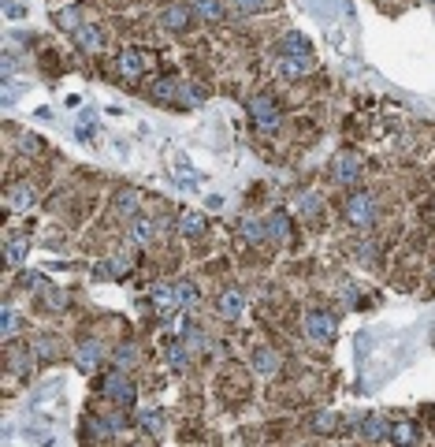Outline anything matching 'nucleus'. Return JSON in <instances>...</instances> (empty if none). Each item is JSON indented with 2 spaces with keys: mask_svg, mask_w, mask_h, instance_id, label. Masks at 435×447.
<instances>
[{
  "mask_svg": "<svg viewBox=\"0 0 435 447\" xmlns=\"http://www.w3.org/2000/svg\"><path fill=\"white\" fill-rule=\"evenodd\" d=\"M101 272H104V276H127V272H130V257H127V254H119V257L108 261V265H104Z\"/></svg>",
  "mask_w": 435,
  "mask_h": 447,
  "instance_id": "obj_25",
  "label": "nucleus"
},
{
  "mask_svg": "<svg viewBox=\"0 0 435 447\" xmlns=\"http://www.w3.org/2000/svg\"><path fill=\"white\" fill-rule=\"evenodd\" d=\"M168 362H171V369H187V340L168 347Z\"/></svg>",
  "mask_w": 435,
  "mask_h": 447,
  "instance_id": "obj_24",
  "label": "nucleus"
},
{
  "mask_svg": "<svg viewBox=\"0 0 435 447\" xmlns=\"http://www.w3.org/2000/svg\"><path fill=\"white\" fill-rule=\"evenodd\" d=\"M320 209V198L317 194H306V202H301V213H317Z\"/></svg>",
  "mask_w": 435,
  "mask_h": 447,
  "instance_id": "obj_36",
  "label": "nucleus"
},
{
  "mask_svg": "<svg viewBox=\"0 0 435 447\" xmlns=\"http://www.w3.org/2000/svg\"><path fill=\"white\" fill-rule=\"evenodd\" d=\"M141 71H145V56H141L138 49H123L119 52V75H123V79H141Z\"/></svg>",
  "mask_w": 435,
  "mask_h": 447,
  "instance_id": "obj_7",
  "label": "nucleus"
},
{
  "mask_svg": "<svg viewBox=\"0 0 435 447\" xmlns=\"http://www.w3.org/2000/svg\"><path fill=\"white\" fill-rule=\"evenodd\" d=\"M357 179H361V160H357L354 153L335 157V183H346V187H350V183H357Z\"/></svg>",
  "mask_w": 435,
  "mask_h": 447,
  "instance_id": "obj_5",
  "label": "nucleus"
},
{
  "mask_svg": "<svg viewBox=\"0 0 435 447\" xmlns=\"http://www.w3.org/2000/svg\"><path fill=\"white\" fill-rule=\"evenodd\" d=\"M242 235L249 238V243H260V238H264V224L249 220V216H246V220H242Z\"/></svg>",
  "mask_w": 435,
  "mask_h": 447,
  "instance_id": "obj_28",
  "label": "nucleus"
},
{
  "mask_svg": "<svg viewBox=\"0 0 435 447\" xmlns=\"http://www.w3.org/2000/svg\"><path fill=\"white\" fill-rule=\"evenodd\" d=\"M74 41H79V49H86V52L104 49V34H101L93 23H79V30H74Z\"/></svg>",
  "mask_w": 435,
  "mask_h": 447,
  "instance_id": "obj_10",
  "label": "nucleus"
},
{
  "mask_svg": "<svg viewBox=\"0 0 435 447\" xmlns=\"http://www.w3.org/2000/svg\"><path fill=\"white\" fill-rule=\"evenodd\" d=\"M175 302H179V306H193V302H198V291H193V283H187V280L175 283Z\"/></svg>",
  "mask_w": 435,
  "mask_h": 447,
  "instance_id": "obj_23",
  "label": "nucleus"
},
{
  "mask_svg": "<svg viewBox=\"0 0 435 447\" xmlns=\"http://www.w3.org/2000/svg\"><path fill=\"white\" fill-rule=\"evenodd\" d=\"M242 310H246V294L238 287H227L220 294V317L223 321H238V317H242Z\"/></svg>",
  "mask_w": 435,
  "mask_h": 447,
  "instance_id": "obj_6",
  "label": "nucleus"
},
{
  "mask_svg": "<svg viewBox=\"0 0 435 447\" xmlns=\"http://www.w3.org/2000/svg\"><path fill=\"white\" fill-rule=\"evenodd\" d=\"M268 4H271V0H235L238 12H264Z\"/></svg>",
  "mask_w": 435,
  "mask_h": 447,
  "instance_id": "obj_33",
  "label": "nucleus"
},
{
  "mask_svg": "<svg viewBox=\"0 0 435 447\" xmlns=\"http://www.w3.org/2000/svg\"><path fill=\"white\" fill-rule=\"evenodd\" d=\"M361 436L368 444H379V440H387V436H390V429H387V421L379 418V414H368V418L361 421Z\"/></svg>",
  "mask_w": 435,
  "mask_h": 447,
  "instance_id": "obj_15",
  "label": "nucleus"
},
{
  "mask_svg": "<svg viewBox=\"0 0 435 447\" xmlns=\"http://www.w3.org/2000/svg\"><path fill=\"white\" fill-rule=\"evenodd\" d=\"M19 149H26V153H38L41 142H38V138H23V142H19Z\"/></svg>",
  "mask_w": 435,
  "mask_h": 447,
  "instance_id": "obj_38",
  "label": "nucleus"
},
{
  "mask_svg": "<svg viewBox=\"0 0 435 447\" xmlns=\"http://www.w3.org/2000/svg\"><path fill=\"white\" fill-rule=\"evenodd\" d=\"M0 317H4V321H0V335H4V340H12V335H15V328H19L15 310H12V306H4V313H0Z\"/></svg>",
  "mask_w": 435,
  "mask_h": 447,
  "instance_id": "obj_27",
  "label": "nucleus"
},
{
  "mask_svg": "<svg viewBox=\"0 0 435 447\" xmlns=\"http://www.w3.org/2000/svg\"><path fill=\"white\" fill-rule=\"evenodd\" d=\"M313 425H317V432H331L335 429V414H317V421H313Z\"/></svg>",
  "mask_w": 435,
  "mask_h": 447,
  "instance_id": "obj_35",
  "label": "nucleus"
},
{
  "mask_svg": "<svg viewBox=\"0 0 435 447\" xmlns=\"http://www.w3.org/2000/svg\"><path fill=\"white\" fill-rule=\"evenodd\" d=\"M157 97V101H175L179 97V82L175 79H160V82H153V90H149Z\"/></svg>",
  "mask_w": 435,
  "mask_h": 447,
  "instance_id": "obj_21",
  "label": "nucleus"
},
{
  "mask_svg": "<svg viewBox=\"0 0 435 447\" xmlns=\"http://www.w3.org/2000/svg\"><path fill=\"white\" fill-rule=\"evenodd\" d=\"M153 235H157V232H153V224H149V220H138V224H134V232H130V238H134L138 246L153 243Z\"/></svg>",
  "mask_w": 435,
  "mask_h": 447,
  "instance_id": "obj_26",
  "label": "nucleus"
},
{
  "mask_svg": "<svg viewBox=\"0 0 435 447\" xmlns=\"http://www.w3.org/2000/svg\"><path fill=\"white\" fill-rule=\"evenodd\" d=\"M134 362V351L130 347H123V351H116V365H130Z\"/></svg>",
  "mask_w": 435,
  "mask_h": 447,
  "instance_id": "obj_37",
  "label": "nucleus"
},
{
  "mask_svg": "<svg viewBox=\"0 0 435 447\" xmlns=\"http://www.w3.org/2000/svg\"><path fill=\"white\" fill-rule=\"evenodd\" d=\"M279 71H283V79H301V75L313 71V56H309V52H298V56H283V60H279Z\"/></svg>",
  "mask_w": 435,
  "mask_h": 447,
  "instance_id": "obj_8",
  "label": "nucleus"
},
{
  "mask_svg": "<svg viewBox=\"0 0 435 447\" xmlns=\"http://www.w3.org/2000/svg\"><path fill=\"white\" fill-rule=\"evenodd\" d=\"M271 235H276V238H287V235H290L287 213H271Z\"/></svg>",
  "mask_w": 435,
  "mask_h": 447,
  "instance_id": "obj_30",
  "label": "nucleus"
},
{
  "mask_svg": "<svg viewBox=\"0 0 435 447\" xmlns=\"http://www.w3.org/2000/svg\"><path fill=\"white\" fill-rule=\"evenodd\" d=\"M346 220L354 227H368L376 220V205H372V194H350L346 198Z\"/></svg>",
  "mask_w": 435,
  "mask_h": 447,
  "instance_id": "obj_2",
  "label": "nucleus"
},
{
  "mask_svg": "<svg viewBox=\"0 0 435 447\" xmlns=\"http://www.w3.org/2000/svg\"><path fill=\"white\" fill-rule=\"evenodd\" d=\"M279 354L271 351V347H257L253 351V369H257V377H276L279 373Z\"/></svg>",
  "mask_w": 435,
  "mask_h": 447,
  "instance_id": "obj_9",
  "label": "nucleus"
},
{
  "mask_svg": "<svg viewBox=\"0 0 435 447\" xmlns=\"http://www.w3.org/2000/svg\"><path fill=\"white\" fill-rule=\"evenodd\" d=\"M26 250H30V243H26V238H12V243L4 246V261H8V268H19V265H23Z\"/></svg>",
  "mask_w": 435,
  "mask_h": 447,
  "instance_id": "obj_16",
  "label": "nucleus"
},
{
  "mask_svg": "<svg viewBox=\"0 0 435 447\" xmlns=\"http://www.w3.org/2000/svg\"><path fill=\"white\" fill-rule=\"evenodd\" d=\"M56 26H63V30H71V34H74V30H79V15H74L71 8H63V12H56Z\"/></svg>",
  "mask_w": 435,
  "mask_h": 447,
  "instance_id": "obj_31",
  "label": "nucleus"
},
{
  "mask_svg": "<svg viewBox=\"0 0 435 447\" xmlns=\"http://www.w3.org/2000/svg\"><path fill=\"white\" fill-rule=\"evenodd\" d=\"M153 310H157V313L179 310V302H175V283H157V287H153Z\"/></svg>",
  "mask_w": 435,
  "mask_h": 447,
  "instance_id": "obj_14",
  "label": "nucleus"
},
{
  "mask_svg": "<svg viewBox=\"0 0 435 447\" xmlns=\"http://www.w3.org/2000/svg\"><path fill=\"white\" fill-rule=\"evenodd\" d=\"M179 232L187 235V238H198L205 232V216L201 213H182L179 216Z\"/></svg>",
  "mask_w": 435,
  "mask_h": 447,
  "instance_id": "obj_18",
  "label": "nucleus"
},
{
  "mask_svg": "<svg viewBox=\"0 0 435 447\" xmlns=\"http://www.w3.org/2000/svg\"><path fill=\"white\" fill-rule=\"evenodd\" d=\"M104 395L112 399L116 407H134L138 391H134V384H130V377L123 369H116V373H108V380H104Z\"/></svg>",
  "mask_w": 435,
  "mask_h": 447,
  "instance_id": "obj_1",
  "label": "nucleus"
},
{
  "mask_svg": "<svg viewBox=\"0 0 435 447\" xmlns=\"http://www.w3.org/2000/svg\"><path fill=\"white\" fill-rule=\"evenodd\" d=\"M395 444H413L417 436H413V425H395V436H390Z\"/></svg>",
  "mask_w": 435,
  "mask_h": 447,
  "instance_id": "obj_34",
  "label": "nucleus"
},
{
  "mask_svg": "<svg viewBox=\"0 0 435 447\" xmlns=\"http://www.w3.org/2000/svg\"><path fill=\"white\" fill-rule=\"evenodd\" d=\"M141 425H145L149 432H160V425H164V418H160L157 410H141Z\"/></svg>",
  "mask_w": 435,
  "mask_h": 447,
  "instance_id": "obj_32",
  "label": "nucleus"
},
{
  "mask_svg": "<svg viewBox=\"0 0 435 447\" xmlns=\"http://www.w3.org/2000/svg\"><path fill=\"white\" fill-rule=\"evenodd\" d=\"M298 52H309V41H306V34L290 30V34L283 38V56H298Z\"/></svg>",
  "mask_w": 435,
  "mask_h": 447,
  "instance_id": "obj_22",
  "label": "nucleus"
},
{
  "mask_svg": "<svg viewBox=\"0 0 435 447\" xmlns=\"http://www.w3.org/2000/svg\"><path fill=\"white\" fill-rule=\"evenodd\" d=\"M306 332L317 343H328L331 335H335V317H331V313H324V310H313L309 317H306Z\"/></svg>",
  "mask_w": 435,
  "mask_h": 447,
  "instance_id": "obj_4",
  "label": "nucleus"
},
{
  "mask_svg": "<svg viewBox=\"0 0 435 447\" xmlns=\"http://www.w3.org/2000/svg\"><path fill=\"white\" fill-rule=\"evenodd\" d=\"M187 347H190V351H205V347H209V340H205V332L198 328V324H190V328H187Z\"/></svg>",
  "mask_w": 435,
  "mask_h": 447,
  "instance_id": "obj_29",
  "label": "nucleus"
},
{
  "mask_svg": "<svg viewBox=\"0 0 435 447\" xmlns=\"http://www.w3.org/2000/svg\"><path fill=\"white\" fill-rule=\"evenodd\" d=\"M86 440H112V425L104 418H86Z\"/></svg>",
  "mask_w": 435,
  "mask_h": 447,
  "instance_id": "obj_19",
  "label": "nucleus"
},
{
  "mask_svg": "<svg viewBox=\"0 0 435 447\" xmlns=\"http://www.w3.org/2000/svg\"><path fill=\"white\" fill-rule=\"evenodd\" d=\"M138 209H141V198H138L134 190H119L116 194V213L119 216H134Z\"/></svg>",
  "mask_w": 435,
  "mask_h": 447,
  "instance_id": "obj_17",
  "label": "nucleus"
},
{
  "mask_svg": "<svg viewBox=\"0 0 435 447\" xmlns=\"http://www.w3.org/2000/svg\"><path fill=\"white\" fill-rule=\"evenodd\" d=\"M249 116H253V123L260 130H276L279 127V108L271 97H253V105H249Z\"/></svg>",
  "mask_w": 435,
  "mask_h": 447,
  "instance_id": "obj_3",
  "label": "nucleus"
},
{
  "mask_svg": "<svg viewBox=\"0 0 435 447\" xmlns=\"http://www.w3.org/2000/svg\"><path fill=\"white\" fill-rule=\"evenodd\" d=\"M187 23H190V8L187 4H168L164 15H160V26L164 30H187Z\"/></svg>",
  "mask_w": 435,
  "mask_h": 447,
  "instance_id": "obj_13",
  "label": "nucleus"
},
{
  "mask_svg": "<svg viewBox=\"0 0 435 447\" xmlns=\"http://www.w3.org/2000/svg\"><path fill=\"white\" fill-rule=\"evenodd\" d=\"M190 8L201 19H223V0H190Z\"/></svg>",
  "mask_w": 435,
  "mask_h": 447,
  "instance_id": "obj_20",
  "label": "nucleus"
},
{
  "mask_svg": "<svg viewBox=\"0 0 435 447\" xmlns=\"http://www.w3.org/2000/svg\"><path fill=\"white\" fill-rule=\"evenodd\" d=\"M97 362H101V343H93V340L79 343V351H74V365H79L82 373H90V369H97Z\"/></svg>",
  "mask_w": 435,
  "mask_h": 447,
  "instance_id": "obj_12",
  "label": "nucleus"
},
{
  "mask_svg": "<svg viewBox=\"0 0 435 447\" xmlns=\"http://www.w3.org/2000/svg\"><path fill=\"white\" fill-rule=\"evenodd\" d=\"M34 202H38V194H34V187H12L8 190V209L12 213H26V209H34Z\"/></svg>",
  "mask_w": 435,
  "mask_h": 447,
  "instance_id": "obj_11",
  "label": "nucleus"
}]
</instances>
